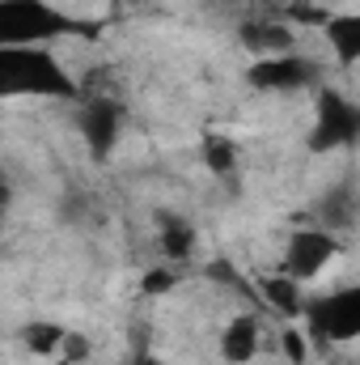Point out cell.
<instances>
[{
    "mask_svg": "<svg viewBox=\"0 0 360 365\" xmlns=\"http://www.w3.org/2000/svg\"><path fill=\"white\" fill-rule=\"evenodd\" d=\"M284 349H288L292 361H301V357H305V340H301V331H288V336H284Z\"/></svg>",
    "mask_w": 360,
    "mask_h": 365,
    "instance_id": "17",
    "label": "cell"
},
{
    "mask_svg": "<svg viewBox=\"0 0 360 365\" xmlns=\"http://www.w3.org/2000/svg\"><path fill=\"white\" fill-rule=\"evenodd\" d=\"M77 34H93V26L55 9L51 0H0V47H47Z\"/></svg>",
    "mask_w": 360,
    "mask_h": 365,
    "instance_id": "2",
    "label": "cell"
},
{
    "mask_svg": "<svg viewBox=\"0 0 360 365\" xmlns=\"http://www.w3.org/2000/svg\"><path fill=\"white\" fill-rule=\"evenodd\" d=\"M238 38H242V47H246L255 60H268V56H284V51H292V30H288L280 17H271V13H255V17H246V21L238 26Z\"/></svg>",
    "mask_w": 360,
    "mask_h": 365,
    "instance_id": "8",
    "label": "cell"
},
{
    "mask_svg": "<svg viewBox=\"0 0 360 365\" xmlns=\"http://www.w3.org/2000/svg\"><path fill=\"white\" fill-rule=\"evenodd\" d=\"M305 327L327 344L360 340V284H344L305 302Z\"/></svg>",
    "mask_w": 360,
    "mask_h": 365,
    "instance_id": "4",
    "label": "cell"
},
{
    "mask_svg": "<svg viewBox=\"0 0 360 365\" xmlns=\"http://www.w3.org/2000/svg\"><path fill=\"white\" fill-rule=\"evenodd\" d=\"M144 289H149V293H166V289H174V272H149L144 276Z\"/></svg>",
    "mask_w": 360,
    "mask_h": 365,
    "instance_id": "16",
    "label": "cell"
},
{
    "mask_svg": "<svg viewBox=\"0 0 360 365\" xmlns=\"http://www.w3.org/2000/svg\"><path fill=\"white\" fill-rule=\"evenodd\" d=\"M81 136H85V145H90L97 158H106L110 149H115V140H119V128H123V115H119V106L110 102V98H93L81 106Z\"/></svg>",
    "mask_w": 360,
    "mask_h": 365,
    "instance_id": "9",
    "label": "cell"
},
{
    "mask_svg": "<svg viewBox=\"0 0 360 365\" xmlns=\"http://www.w3.org/2000/svg\"><path fill=\"white\" fill-rule=\"evenodd\" d=\"M0 93L4 98H77V77L51 47H0Z\"/></svg>",
    "mask_w": 360,
    "mask_h": 365,
    "instance_id": "1",
    "label": "cell"
},
{
    "mask_svg": "<svg viewBox=\"0 0 360 365\" xmlns=\"http://www.w3.org/2000/svg\"><path fill=\"white\" fill-rule=\"evenodd\" d=\"M263 297H268L275 310H284V314H305V293H301V280H292L288 272L280 276H268L263 280Z\"/></svg>",
    "mask_w": 360,
    "mask_h": 365,
    "instance_id": "14",
    "label": "cell"
},
{
    "mask_svg": "<svg viewBox=\"0 0 360 365\" xmlns=\"http://www.w3.org/2000/svg\"><path fill=\"white\" fill-rule=\"evenodd\" d=\"M21 344L34 357H60V361H85V353H90V344L77 331L60 327V323H30V327H21Z\"/></svg>",
    "mask_w": 360,
    "mask_h": 365,
    "instance_id": "7",
    "label": "cell"
},
{
    "mask_svg": "<svg viewBox=\"0 0 360 365\" xmlns=\"http://www.w3.org/2000/svg\"><path fill=\"white\" fill-rule=\"evenodd\" d=\"M157 230H162V251L170 259H186L195 251V225L182 221L179 212H162L157 217Z\"/></svg>",
    "mask_w": 360,
    "mask_h": 365,
    "instance_id": "13",
    "label": "cell"
},
{
    "mask_svg": "<svg viewBox=\"0 0 360 365\" xmlns=\"http://www.w3.org/2000/svg\"><path fill=\"white\" fill-rule=\"evenodd\" d=\"M259 344H263V327H259L255 314H238V319H229L225 331H221V357L229 365L255 361V357H259Z\"/></svg>",
    "mask_w": 360,
    "mask_h": 365,
    "instance_id": "10",
    "label": "cell"
},
{
    "mask_svg": "<svg viewBox=\"0 0 360 365\" xmlns=\"http://www.w3.org/2000/svg\"><path fill=\"white\" fill-rule=\"evenodd\" d=\"M344 251V242H339V234L335 230H327V225H305V230H297L292 238H288V247H284V272L292 276V280H301V284H309V280H318V276L331 268V259Z\"/></svg>",
    "mask_w": 360,
    "mask_h": 365,
    "instance_id": "5",
    "label": "cell"
},
{
    "mask_svg": "<svg viewBox=\"0 0 360 365\" xmlns=\"http://www.w3.org/2000/svg\"><path fill=\"white\" fill-rule=\"evenodd\" d=\"M322 38H327L331 56L344 68L360 64V9H352V13H331L322 21Z\"/></svg>",
    "mask_w": 360,
    "mask_h": 365,
    "instance_id": "11",
    "label": "cell"
},
{
    "mask_svg": "<svg viewBox=\"0 0 360 365\" xmlns=\"http://www.w3.org/2000/svg\"><path fill=\"white\" fill-rule=\"evenodd\" d=\"M246 81H250V90H259V93H297L318 81V64L305 60L301 51H284V56L255 60L246 68Z\"/></svg>",
    "mask_w": 360,
    "mask_h": 365,
    "instance_id": "6",
    "label": "cell"
},
{
    "mask_svg": "<svg viewBox=\"0 0 360 365\" xmlns=\"http://www.w3.org/2000/svg\"><path fill=\"white\" fill-rule=\"evenodd\" d=\"M360 140V106L348 93L322 86L314 98V123L305 136L309 153H335V149H352Z\"/></svg>",
    "mask_w": 360,
    "mask_h": 365,
    "instance_id": "3",
    "label": "cell"
},
{
    "mask_svg": "<svg viewBox=\"0 0 360 365\" xmlns=\"http://www.w3.org/2000/svg\"><path fill=\"white\" fill-rule=\"evenodd\" d=\"M356 221V200H352V191L344 187H335L327 200H322V208H318V225H327V230H339V225H352Z\"/></svg>",
    "mask_w": 360,
    "mask_h": 365,
    "instance_id": "15",
    "label": "cell"
},
{
    "mask_svg": "<svg viewBox=\"0 0 360 365\" xmlns=\"http://www.w3.org/2000/svg\"><path fill=\"white\" fill-rule=\"evenodd\" d=\"M199 162L208 166V175L229 179V175L238 170V145H233L229 136H221V132H208L203 145H199Z\"/></svg>",
    "mask_w": 360,
    "mask_h": 365,
    "instance_id": "12",
    "label": "cell"
}]
</instances>
